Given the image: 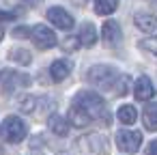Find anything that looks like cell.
Wrapping results in <instances>:
<instances>
[{"mask_svg":"<svg viewBox=\"0 0 157 155\" xmlns=\"http://www.w3.org/2000/svg\"><path fill=\"white\" fill-rule=\"evenodd\" d=\"M133 95H136V99H138V101H148V99L155 95V86H153V82H151L146 76H140V78L136 80Z\"/></svg>","mask_w":157,"mask_h":155,"instance_id":"9c48e42d","label":"cell"},{"mask_svg":"<svg viewBox=\"0 0 157 155\" xmlns=\"http://www.w3.org/2000/svg\"><path fill=\"white\" fill-rule=\"evenodd\" d=\"M144 155H157V140H153V142H151V144L146 146Z\"/></svg>","mask_w":157,"mask_h":155,"instance_id":"cb8c5ba5","label":"cell"},{"mask_svg":"<svg viewBox=\"0 0 157 155\" xmlns=\"http://www.w3.org/2000/svg\"><path fill=\"white\" fill-rule=\"evenodd\" d=\"M82 144L93 155H105L108 153V142H105L103 136H97V134L95 136H86V138H82Z\"/></svg>","mask_w":157,"mask_h":155,"instance_id":"30bf717a","label":"cell"},{"mask_svg":"<svg viewBox=\"0 0 157 155\" xmlns=\"http://www.w3.org/2000/svg\"><path fill=\"white\" fill-rule=\"evenodd\" d=\"M69 123H71V125H75V127H86V125L90 123V118H88L80 108L71 106V108H69Z\"/></svg>","mask_w":157,"mask_h":155,"instance_id":"e0dca14e","label":"cell"},{"mask_svg":"<svg viewBox=\"0 0 157 155\" xmlns=\"http://www.w3.org/2000/svg\"><path fill=\"white\" fill-rule=\"evenodd\" d=\"M118 9V0H95L97 15H110Z\"/></svg>","mask_w":157,"mask_h":155,"instance_id":"ac0fdd59","label":"cell"},{"mask_svg":"<svg viewBox=\"0 0 157 155\" xmlns=\"http://www.w3.org/2000/svg\"><path fill=\"white\" fill-rule=\"evenodd\" d=\"M30 39H33V43H35L39 50H50V48H54L56 41H58L56 35H54V30L48 28V26H43V24H37V26L30 28Z\"/></svg>","mask_w":157,"mask_h":155,"instance_id":"5b68a950","label":"cell"},{"mask_svg":"<svg viewBox=\"0 0 157 155\" xmlns=\"http://www.w3.org/2000/svg\"><path fill=\"white\" fill-rule=\"evenodd\" d=\"M35 103H37V99H35V97H22L20 108H22L24 112H33V110H35Z\"/></svg>","mask_w":157,"mask_h":155,"instance_id":"7402d4cb","label":"cell"},{"mask_svg":"<svg viewBox=\"0 0 157 155\" xmlns=\"http://www.w3.org/2000/svg\"><path fill=\"white\" fill-rule=\"evenodd\" d=\"M73 106L80 108V110L90 118V123H93V121L110 123V112H108L105 101H103L97 93H93V91H80V93L73 97Z\"/></svg>","mask_w":157,"mask_h":155,"instance_id":"7a4b0ae2","label":"cell"},{"mask_svg":"<svg viewBox=\"0 0 157 155\" xmlns=\"http://www.w3.org/2000/svg\"><path fill=\"white\" fill-rule=\"evenodd\" d=\"M24 2H26V5H30V7H35V5H39V2H41V0H24Z\"/></svg>","mask_w":157,"mask_h":155,"instance_id":"484cf974","label":"cell"},{"mask_svg":"<svg viewBox=\"0 0 157 155\" xmlns=\"http://www.w3.org/2000/svg\"><path fill=\"white\" fill-rule=\"evenodd\" d=\"M48 127H50V131L56 134V136H67V134H69V123H67L60 114H52V116L48 118Z\"/></svg>","mask_w":157,"mask_h":155,"instance_id":"5bb4252c","label":"cell"},{"mask_svg":"<svg viewBox=\"0 0 157 155\" xmlns=\"http://www.w3.org/2000/svg\"><path fill=\"white\" fill-rule=\"evenodd\" d=\"M86 80L95 88L105 91V93H112V95H123L129 88V76L118 73L110 65H95V67H90L86 71Z\"/></svg>","mask_w":157,"mask_h":155,"instance_id":"6da1fadb","label":"cell"},{"mask_svg":"<svg viewBox=\"0 0 157 155\" xmlns=\"http://www.w3.org/2000/svg\"><path fill=\"white\" fill-rule=\"evenodd\" d=\"M133 24L142 33H155L157 30V15H153V13H136Z\"/></svg>","mask_w":157,"mask_h":155,"instance_id":"8fae6325","label":"cell"},{"mask_svg":"<svg viewBox=\"0 0 157 155\" xmlns=\"http://www.w3.org/2000/svg\"><path fill=\"white\" fill-rule=\"evenodd\" d=\"M0 80H2V93H5V95H11V93H13L17 86H28V84H30L28 76L17 73V71H11V69L2 71Z\"/></svg>","mask_w":157,"mask_h":155,"instance_id":"8992f818","label":"cell"},{"mask_svg":"<svg viewBox=\"0 0 157 155\" xmlns=\"http://www.w3.org/2000/svg\"><path fill=\"white\" fill-rule=\"evenodd\" d=\"M71 2H73V5H78V7H84L88 0H71Z\"/></svg>","mask_w":157,"mask_h":155,"instance_id":"d4e9b609","label":"cell"},{"mask_svg":"<svg viewBox=\"0 0 157 155\" xmlns=\"http://www.w3.org/2000/svg\"><path fill=\"white\" fill-rule=\"evenodd\" d=\"M142 50H146V52H151L153 56H157V37H151V39H144V41H140L138 43Z\"/></svg>","mask_w":157,"mask_h":155,"instance_id":"ffe728a7","label":"cell"},{"mask_svg":"<svg viewBox=\"0 0 157 155\" xmlns=\"http://www.w3.org/2000/svg\"><path fill=\"white\" fill-rule=\"evenodd\" d=\"M69 73H71V65L67 60H54L52 67H50V76H52L54 82H63Z\"/></svg>","mask_w":157,"mask_h":155,"instance_id":"4fadbf2b","label":"cell"},{"mask_svg":"<svg viewBox=\"0 0 157 155\" xmlns=\"http://www.w3.org/2000/svg\"><path fill=\"white\" fill-rule=\"evenodd\" d=\"M142 144V134L133 129H118L116 131V146L123 153H136Z\"/></svg>","mask_w":157,"mask_h":155,"instance_id":"277c9868","label":"cell"},{"mask_svg":"<svg viewBox=\"0 0 157 155\" xmlns=\"http://www.w3.org/2000/svg\"><path fill=\"white\" fill-rule=\"evenodd\" d=\"M151 2H153V5H157V0H151Z\"/></svg>","mask_w":157,"mask_h":155,"instance_id":"83f0119b","label":"cell"},{"mask_svg":"<svg viewBox=\"0 0 157 155\" xmlns=\"http://www.w3.org/2000/svg\"><path fill=\"white\" fill-rule=\"evenodd\" d=\"M26 123L20 118V116H7L2 121V125H0V134H2V138L7 142H22L26 138Z\"/></svg>","mask_w":157,"mask_h":155,"instance_id":"3957f363","label":"cell"},{"mask_svg":"<svg viewBox=\"0 0 157 155\" xmlns=\"http://www.w3.org/2000/svg\"><path fill=\"white\" fill-rule=\"evenodd\" d=\"M2 35H5V30H2V24H0V39H2Z\"/></svg>","mask_w":157,"mask_h":155,"instance_id":"4316f807","label":"cell"},{"mask_svg":"<svg viewBox=\"0 0 157 155\" xmlns=\"http://www.w3.org/2000/svg\"><path fill=\"white\" fill-rule=\"evenodd\" d=\"M78 39H80V45H86V48H93L97 43V28L90 24V22H84L80 26V33H78Z\"/></svg>","mask_w":157,"mask_h":155,"instance_id":"7c38bea8","label":"cell"},{"mask_svg":"<svg viewBox=\"0 0 157 155\" xmlns=\"http://www.w3.org/2000/svg\"><path fill=\"white\" fill-rule=\"evenodd\" d=\"M101 39H103V43L108 48H116L121 43V39H123V33H121L118 22H114V20L103 22V26H101Z\"/></svg>","mask_w":157,"mask_h":155,"instance_id":"ba28073f","label":"cell"},{"mask_svg":"<svg viewBox=\"0 0 157 155\" xmlns=\"http://www.w3.org/2000/svg\"><path fill=\"white\" fill-rule=\"evenodd\" d=\"M9 58L15 60V63H20V65H28L30 63V52L24 50V48H17V50H11L9 52Z\"/></svg>","mask_w":157,"mask_h":155,"instance_id":"d6986e66","label":"cell"},{"mask_svg":"<svg viewBox=\"0 0 157 155\" xmlns=\"http://www.w3.org/2000/svg\"><path fill=\"white\" fill-rule=\"evenodd\" d=\"M48 20L56 26V28H60V30H71L73 28V17H71V13H67L63 7H52V9H48Z\"/></svg>","mask_w":157,"mask_h":155,"instance_id":"52a82bcc","label":"cell"},{"mask_svg":"<svg viewBox=\"0 0 157 155\" xmlns=\"http://www.w3.org/2000/svg\"><path fill=\"white\" fill-rule=\"evenodd\" d=\"M63 50L65 52H75L78 48H80V39L78 37H67V39H63Z\"/></svg>","mask_w":157,"mask_h":155,"instance_id":"44dd1931","label":"cell"},{"mask_svg":"<svg viewBox=\"0 0 157 155\" xmlns=\"http://www.w3.org/2000/svg\"><path fill=\"white\" fill-rule=\"evenodd\" d=\"M13 37H30V28H26V26H20V28H15L13 30Z\"/></svg>","mask_w":157,"mask_h":155,"instance_id":"603a6c76","label":"cell"},{"mask_svg":"<svg viewBox=\"0 0 157 155\" xmlns=\"http://www.w3.org/2000/svg\"><path fill=\"white\" fill-rule=\"evenodd\" d=\"M0 155H2V151H0Z\"/></svg>","mask_w":157,"mask_h":155,"instance_id":"f1b7e54d","label":"cell"},{"mask_svg":"<svg viewBox=\"0 0 157 155\" xmlns=\"http://www.w3.org/2000/svg\"><path fill=\"white\" fill-rule=\"evenodd\" d=\"M116 116H118V121L121 123H125V125H131V123H136V118H138V112H136V108L133 106H121L118 108V112H116Z\"/></svg>","mask_w":157,"mask_h":155,"instance_id":"2e32d148","label":"cell"},{"mask_svg":"<svg viewBox=\"0 0 157 155\" xmlns=\"http://www.w3.org/2000/svg\"><path fill=\"white\" fill-rule=\"evenodd\" d=\"M142 121H144V127H146L148 131H157V101L144 106Z\"/></svg>","mask_w":157,"mask_h":155,"instance_id":"9a60e30c","label":"cell"}]
</instances>
